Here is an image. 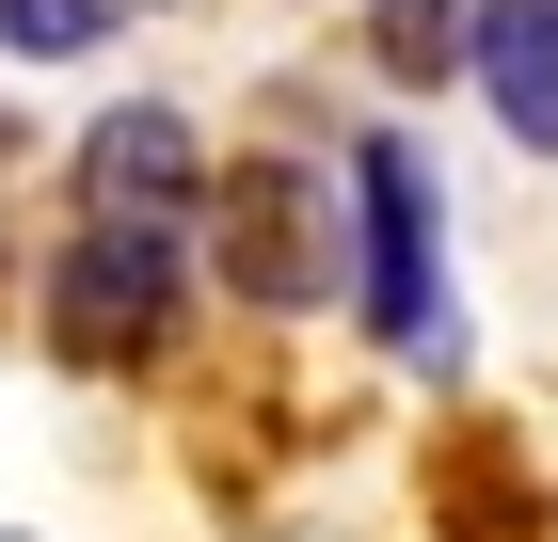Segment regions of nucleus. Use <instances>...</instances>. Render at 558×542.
<instances>
[{
    "instance_id": "f03ea898",
    "label": "nucleus",
    "mask_w": 558,
    "mask_h": 542,
    "mask_svg": "<svg viewBox=\"0 0 558 542\" xmlns=\"http://www.w3.org/2000/svg\"><path fill=\"white\" fill-rule=\"evenodd\" d=\"M351 208H367V335L399 368H463V320H447V208H430V160L415 144H351Z\"/></svg>"
},
{
    "instance_id": "0eeeda50",
    "label": "nucleus",
    "mask_w": 558,
    "mask_h": 542,
    "mask_svg": "<svg viewBox=\"0 0 558 542\" xmlns=\"http://www.w3.org/2000/svg\"><path fill=\"white\" fill-rule=\"evenodd\" d=\"M0 48L16 64H81V48H112V0H0Z\"/></svg>"
},
{
    "instance_id": "6e6552de",
    "label": "nucleus",
    "mask_w": 558,
    "mask_h": 542,
    "mask_svg": "<svg viewBox=\"0 0 558 542\" xmlns=\"http://www.w3.org/2000/svg\"><path fill=\"white\" fill-rule=\"evenodd\" d=\"M0 144H16V112H0Z\"/></svg>"
},
{
    "instance_id": "f257e3e1",
    "label": "nucleus",
    "mask_w": 558,
    "mask_h": 542,
    "mask_svg": "<svg viewBox=\"0 0 558 542\" xmlns=\"http://www.w3.org/2000/svg\"><path fill=\"white\" fill-rule=\"evenodd\" d=\"M175 320H192V224H64V255H48L64 368H160Z\"/></svg>"
},
{
    "instance_id": "39448f33",
    "label": "nucleus",
    "mask_w": 558,
    "mask_h": 542,
    "mask_svg": "<svg viewBox=\"0 0 558 542\" xmlns=\"http://www.w3.org/2000/svg\"><path fill=\"white\" fill-rule=\"evenodd\" d=\"M463 81L495 96V128H511L526 160H558V16H543V0H478Z\"/></svg>"
},
{
    "instance_id": "20e7f679",
    "label": "nucleus",
    "mask_w": 558,
    "mask_h": 542,
    "mask_svg": "<svg viewBox=\"0 0 558 542\" xmlns=\"http://www.w3.org/2000/svg\"><path fill=\"white\" fill-rule=\"evenodd\" d=\"M208 240H223V272H240V303H271V320H303V303L336 288V240H319V208H303V160L208 176Z\"/></svg>"
},
{
    "instance_id": "423d86ee",
    "label": "nucleus",
    "mask_w": 558,
    "mask_h": 542,
    "mask_svg": "<svg viewBox=\"0 0 558 542\" xmlns=\"http://www.w3.org/2000/svg\"><path fill=\"white\" fill-rule=\"evenodd\" d=\"M463 33H478V0H367V64L384 81H463Z\"/></svg>"
},
{
    "instance_id": "7ed1b4c3",
    "label": "nucleus",
    "mask_w": 558,
    "mask_h": 542,
    "mask_svg": "<svg viewBox=\"0 0 558 542\" xmlns=\"http://www.w3.org/2000/svg\"><path fill=\"white\" fill-rule=\"evenodd\" d=\"M64 192H81V224H208V128L175 96H112L64 144Z\"/></svg>"
},
{
    "instance_id": "1a4fd4ad",
    "label": "nucleus",
    "mask_w": 558,
    "mask_h": 542,
    "mask_svg": "<svg viewBox=\"0 0 558 542\" xmlns=\"http://www.w3.org/2000/svg\"><path fill=\"white\" fill-rule=\"evenodd\" d=\"M543 16H558V0H543Z\"/></svg>"
}]
</instances>
